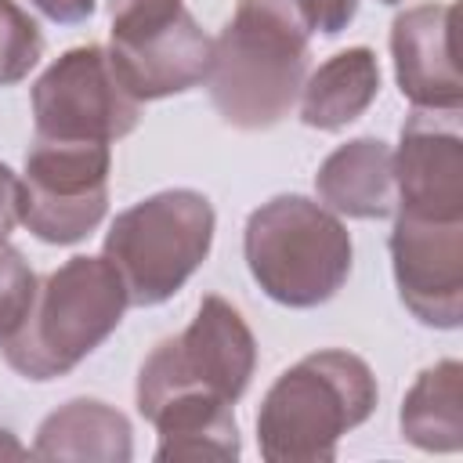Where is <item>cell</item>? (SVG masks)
Instances as JSON below:
<instances>
[{
  "instance_id": "7c38bea8",
  "label": "cell",
  "mask_w": 463,
  "mask_h": 463,
  "mask_svg": "<svg viewBox=\"0 0 463 463\" xmlns=\"http://www.w3.org/2000/svg\"><path fill=\"white\" fill-rule=\"evenodd\" d=\"M109 58L130 98L159 101L206 83L213 61V40L184 11L177 22H170L159 33L109 43Z\"/></svg>"
},
{
  "instance_id": "3957f363",
  "label": "cell",
  "mask_w": 463,
  "mask_h": 463,
  "mask_svg": "<svg viewBox=\"0 0 463 463\" xmlns=\"http://www.w3.org/2000/svg\"><path fill=\"white\" fill-rule=\"evenodd\" d=\"M242 253L253 282L275 304L318 307L347 282L354 246L344 221L322 203L275 195L250 213Z\"/></svg>"
},
{
  "instance_id": "6da1fadb",
  "label": "cell",
  "mask_w": 463,
  "mask_h": 463,
  "mask_svg": "<svg viewBox=\"0 0 463 463\" xmlns=\"http://www.w3.org/2000/svg\"><path fill=\"white\" fill-rule=\"evenodd\" d=\"M376 398V376L365 358L340 347L304 354L260 402V456L268 463H329L336 441L373 416Z\"/></svg>"
},
{
  "instance_id": "ba28073f",
  "label": "cell",
  "mask_w": 463,
  "mask_h": 463,
  "mask_svg": "<svg viewBox=\"0 0 463 463\" xmlns=\"http://www.w3.org/2000/svg\"><path fill=\"white\" fill-rule=\"evenodd\" d=\"M141 119V101L119 83L109 47L87 43L65 51L33 83L36 137L112 145Z\"/></svg>"
},
{
  "instance_id": "d4e9b609",
  "label": "cell",
  "mask_w": 463,
  "mask_h": 463,
  "mask_svg": "<svg viewBox=\"0 0 463 463\" xmlns=\"http://www.w3.org/2000/svg\"><path fill=\"white\" fill-rule=\"evenodd\" d=\"M380 4H402V0H380Z\"/></svg>"
},
{
  "instance_id": "277c9868",
  "label": "cell",
  "mask_w": 463,
  "mask_h": 463,
  "mask_svg": "<svg viewBox=\"0 0 463 463\" xmlns=\"http://www.w3.org/2000/svg\"><path fill=\"white\" fill-rule=\"evenodd\" d=\"M307 40L268 11L235 4L232 22L213 40L210 98L224 123L268 130L289 116L307 80Z\"/></svg>"
},
{
  "instance_id": "52a82bcc",
  "label": "cell",
  "mask_w": 463,
  "mask_h": 463,
  "mask_svg": "<svg viewBox=\"0 0 463 463\" xmlns=\"http://www.w3.org/2000/svg\"><path fill=\"white\" fill-rule=\"evenodd\" d=\"M109 145L33 137L18 177V221L51 246L87 239L109 210Z\"/></svg>"
},
{
  "instance_id": "8992f818",
  "label": "cell",
  "mask_w": 463,
  "mask_h": 463,
  "mask_svg": "<svg viewBox=\"0 0 463 463\" xmlns=\"http://www.w3.org/2000/svg\"><path fill=\"white\" fill-rule=\"evenodd\" d=\"M257 369V340L224 297H203L181 336L156 344L137 373V412L156 416L177 394H210L235 405Z\"/></svg>"
},
{
  "instance_id": "8fae6325",
  "label": "cell",
  "mask_w": 463,
  "mask_h": 463,
  "mask_svg": "<svg viewBox=\"0 0 463 463\" xmlns=\"http://www.w3.org/2000/svg\"><path fill=\"white\" fill-rule=\"evenodd\" d=\"M456 4H420L391 22V58L402 98L427 112H459L463 83L452 58Z\"/></svg>"
},
{
  "instance_id": "ffe728a7",
  "label": "cell",
  "mask_w": 463,
  "mask_h": 463,
  "mask_svg": "<svg viewBox=\"0 0 463 463\" xmlns=\"http://www.w3.org/2000/svg\"><path fill=\"white\" fill-rule=\"evenodd\" d=\"M36 286L40 282H36L29 260L4 239L0 242V340H7L22 326L29 304L36 297Z\"/></svg>"
},
{
  "instance_id": "d6986e66",
  "label": "cell",
  "mask_w": 463,
  "mask_h": 463,
  "mask_svg": "<svg viewBox=\"0 0 463 463\" xmlns=\"http://www.w3.org/2000/svg\"><path fill=\"white\" fill-rule=\"evenodd\" d=\"M242 4L282 18L286 25L300 29L304 36H315V33L336 36L358 14V0H242Z\"/></svg>"
},
{
  "instance_id": "7a4b0ae2",
  "label": "cell",
  "mask_w": 463,
  "mask_h": 463,
  "mask_svg": "<svg viewBox=\"0 0 463 463\" xmlns=\"http://www.w3.org/2000/svg\"><path fill=\"white\" fill-rule=\"evenodd\" d=\"M127 307V289L105 257H69L36 286L22 326L0 340L4 362L25 380H58L116 333Z\"/></svg>"
},
{
  "instance_id": "603a6c76",
  "label": "cell",
  "mask_w": 463,
  "mask_h": 463,
  "mask_svg": "<svg viewBox=\"0 0 463 463\" xmlns=\"http://www.w3.org/2000/svg\"><path fill=\"white\" fill-rule=\"evenodd\" d=\"M33 7H40L51 22H61V25H76V22H87L94 14V0H29Z\"/></svg>"
},
{
  "instance_id": "5bb4252c",
  "label": "cell",
  "mask_w": 463,
  "mask_h": 463,
  "mask_svg": "<svg viewBox=\"0 0 463 463\" xmlns=\"http://www.w3.org/2000/svg\"><path fill=\"white\" fill-rule=\"evenodd\" d=\"M130 420L98 402V398H72L54 409L33 445V459H72V463H127L134 456Z\"/></svg>"
},
{
  "instance_id": "5b68a950",
  "label": "cell",
  "mask_w": 463,
  "mask_h": 463,
  "mask_svg": "<svg viewBox=\"0 0 463 463\" xmlns=\"http://www.w3.org/2000/svg\"><path fill=\"white\" fill-rule=\"evenodd\" d=\"M213 228L217 217L203 192L166 188L116 213L101 257L116 268L134 307H156L210 257Z\"/></svg>"
},
{
  "instance_id": "cb8c5ba5",
  "label": "cell",
  "mask_w": 463,
  "mask_h": 463,
  "mask_svg": "<svg viewBox=\"0 0 463 463\" xmlns=\"http://www.w3.org/2000/svg\"><path fill=\"white\" fill-rule=\"evenodd\" d=\"M0 456H25V449L14 441V434L0 430Z\"/></svg>"
},
{
  "instance_id": "9c48e42d",
  "label": "cell",
  "mask_w": 463,
  "mask_h": 463,
  "mask_svg": "<svg viewBox=\"0 0 463 463\" xmlns=\"http://www.w3.org/2000/svg\"><path fill=\"white\" fill-rule=\"evenodd\" d=\"M391 268L402 304L430 329L463 322V221L394 210Z\"/></svg>"
},
{
  "instance_id": "30bf717a",
  "label": "cell",
  "mask_w": 463,
  "mask_h": 463,
  "mask_svg": "<svg viewBox=\"0 0 463 463\" xmlns=\"http://www.w3.org/2000/svg\"><path fill=\"white\" fill-rule=\"evenodd\" d=\"M459 112L412 109L394 152V210L463 221V137Z\"/></svg>"
},
{
  "instance_id": "44dd1931",
  "label": "cell",
  "mask_w": 463,
  "mask_h": 463,
  "mask_svg": "<svg viewBox=\"0 0 463 463\" xmlns=\"http://www.w3.org/2000/svg\"><path fill=\"white\" fill-rule=\"evenodd\" d=\"M184 11H188L184 0H109L112 43L159 33V29H166L170 22H177Z\"/></svg>"
},
{
  "instance_id": "4fadbf2b",
  "label": "cell",
  "mask_w": 463,
  "mask_h": 463,
  "mask_svg": "<svg viewBox=\"0 0 463 463\" xmlns=\"http://www.w3.org/2000/svg\"><path fill=\"white\" fill-rule=\"evenodd\" d=\"M315 192L322 206L333 210L336 217H358V221L391 217L398 203L391 145L380 137H354L333 148L315 174Z\"/></svg>"
},
{
  "instance_id": "2e32d148",
  "label": "cell",
  "mask_w": 463,
  "mask_h": 463,
  "mask_svg": "<svg viewBox=\"0 0 463 463\" xmlns=\"http://www.w3.org/2000/svg\"><path fill=\"white\" fill-rule=\"evenodd\" d=\"M380 94V65L369 47L326 58L300 87V119L315 130H344Z\"/></svg>"
},
{
  "instance_id": "9a60e30c",
  "label": "cell",
  "mask_w": 463,
  "mask_h": 463,
  "mask_svg": "<svg viewBox=\"0 0 463 463\" xmlns=\"http://www.w3.org/2000/svg\"><path fill=\"white\" fill-rule=\"evenodd\" d=\"M156 423L159 445L156 459H239V423L232 416V405L210 394H177L166 405L156 409L148 420Z\"/></svg>"
},
{
  "instance_id": "ac0fdd59",
  "label": "cell",
  "mask_w": 463,
  "mask_h": 463,
  "mask_svg": "<svg viewBox=\"0 0 463 463\" xmlns=\"http://www.w3.org/2000/svg\"><path fill=\"white\" fill-rule=\"evenodd\" d=\"M43 54L40 25L14 4L0 0V87H11L29 76Z\"/></svg>"
},
{
  "instance_id": "e0dca14e",
  "label": "cell",
  "mask_w": 463,
  "mask_h": 463,
  "mask_svg": "<svg viewBox=\"0 0 463 463\" xmlns=\"http://www.w3.org/2000/svg\"><path fill=\"white\" fill-rule=\"evenodd\" d=\"M402 438L423 452L463 449V365L445 358L416 376L402 398Z\"/></svg>"
},
{
  "instance_id": "7402d4cb",
  "label": "cell",
  "mask_w": 463,
  "mask_h": 463,
  "mask_svg": "<svg viewBox=\"0 0 463 463\" xmlns=\"http://www.w3.org/2000/svg\"><path fill=\"white\" fill-rule=\"evenodd\" d=\"M18 195H22V181H18V174L7 166V163H0V242L14 232V224H18Z\"/></svg>"
}]
</instances>
